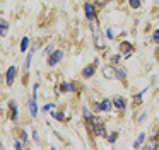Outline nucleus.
Instances as JSON below:
<instances>
[{
	"label": "nucleus",
	"instance_id": "f257e3e1",
	"mask_svg": "<svg viewBox=\"0 0 159 150\" xmlns=\"http://www.w3.org/2000/svg\"><path fill=\"white\" fill-rule=\"evenodd\" d=\"M87 121H89V128L93 130V133L96 136H104L106 135V131H104V123L101 121L99 118H89L87 119Z\"/></svg>",
	"mask_w": 159,
	"mask_h": 150
},
{
	"label": "nucleus",
	"instance_id": "f03ea898",
	"mask_svg": "<svg viewBox=\"0 0 159 150\" xmlns=\"http://www.w3.org/2000/svg\"><path fill=\"white\" fill-rule=\"evenodd\" d=\"M63 58V51L62 50H57V51H53L52 55H50V58H48V65L50 67H55L57 63H58L60 60Z\"/></svg>",
	"mask_w": 159,
	"mask_h": 150
},
{
	"label": "nucleus",
	"instance_id": "7ed1b4c3",
	"mask_svg": "<svg viewBox=\"0 0 159 150\" xmlns=\"http://www.w3.org/2000/svg\"><path fill=\"white\" fill-rule=\"evenodd\" d=\"M113 106L118 109V111H125V108H127V102H125L123 97H120V95H115V97H113Z\"/></svg>",
	"mask_w": 159,
	"mask_h": 150
},
{
	"label": "nucleus",
	"instance_id": "20e7f679",
	"mask_svg": "<svg viewBox=\"0 0 159 150\" xmlns=\"http://www.w3.org/2000/svg\"><path fill=\"white\" fill-rule=\"evenodd\" d=\"M84 12H86V17L89 20H94V17H96V10H94L93 3H86V5H84Z\"/></svg>",
	"mask_w": 159,
	"mask_h": 150
},
{
	"label": "nucleus",
	"instance_id": "39448f33",
	"mask_svg": "<svg viewBox=\"0 0 159 150\" xmlns=\"http://www.w3.org/2000/svg\"><path fill=\"white\" fill-rule=\"evenodd\" d=\"M120 50H121V53L125 55V58H128L132 55V51H134V46H132L130 43H127V41H123V43L120 44Z\"/></svg>",
	"mask_w": 159,
	"mask_h": 150
},
{
	"label": "nucleus",
	"instance_id": "423d86ee",
	"mask_svg": "<svg viewBox=\"0 0 159 150\" xmlns=\"http://www.w3.org/2000/svg\"><path fill=\"white\" fill-rule=\"evenodd\" d=\"M115 68L116 67H106V68H103V75H104V78H108V80H113V78H116V73H115Z\"/></svg>",
	"mask_w": 159,
	"mask_h": 150
},
{
	"label": "nucleus",
	"instance_id": "0eeeda50",
	"mask_svg": "<svg viewBox=\"0 0 159 150\" xmlns=\"http://www.w3.org/2000/svg\"><path fill=\"white\" fill-rule=\"evenodd\" d=\"M16 67H9V70H7V85L11 87L12 84H14V78H16Z\"/></svg>",
	"mask_w": 159,
	"mask_h": 150
},
{
	"label": "nucleus",
	"instance_id": "6e6552de",
	"mask_svg": "<svg viewBox=\"0 0 159 150\" xmlns=\"http://www.w3.org/2000/svg\"><path fill=\"white\" fill-rule=\"evenodd\" d=\"M111 106H113V102H111V99H104L103 102H101L99 106H98V109H99V111H111Z\"/></svg>",
	"mask_w": 159,
	"mask_h": 150
},
{
	"label": "nucleus",
	"instance_id": "1a4fd4ad",
	"mask_svg": "<svg viewBox=\"0 0 159 150\" xmlns=\"http://www.w3.org/2000/svg\"><path fill=\"white\" fill-rule=\"evenodd\" d=\"M94 68H96V63H93V65H87V67H86V68H84V70H82V75H84V77H86V78L93 77V75H94V72H96V70H94Z\"/></svg>",
	"mask_w": 159,
	"mask_h": 150
},
{
	"label": "nucleus",
	"instance_id": "9d476101",
	"mask_svg": "<svg viewBox=\"0 0 159 150\" xmlns=\"http://www.w3.org/2000/svg\"><path fill=\"white\" fill-rule=\"evenodd\" d=\"M29 111H31V116H33V118H36V116H38V108H36V97H33L31 101H29Z\"/></svg>",
	"mask_w": 159,
	"mask_h": 150
},
{
	"label": "nucleus",
	"instance_id": "9b49d317",
	"mask_svg": "<svg viewBox=\"0 0 159 150\" xmlns=\"http://www.w3.org/2000/svg\"><path fill=\"white\" fill-rule=\"evenodd\" d=\"M33 55H34V48H31L29 55L26 56V61H24V72H28V70H29V65H31V60H33Z\"/></svg>",
	"mask_w": 159,
	"mask_h": 150
},
{
	"label": "nucleus",
	"instance_id": "f8f14e48",
	"mask_svg": "<svg viewBox=\"0 0 159 150\" xmlns=\"http://www.w3.org/2000/svg\"><path fill=\"white\" fill-rule=\"evenodd\" d=\"M7 29H9V22L2 19V22H0V36H2V38L7 34Z\"/></svg>",
	"mask_w": 159,
	"mask_h": 150
},
{
	"label": "nucleus",
	"instance_id": "ddd939ff",
	"mask_svg": "<svg viewBox=\"0 0 159 150\" xmlns=\"http://www.w3.org/2000/svg\"><path fill=\"white\" fill-rule=\"evenodd\" d=\"M115 73H116V78H120V80H125V78H127V72L120 67L115 68Z\"/></svg>",
	"mask_w": 159,
	"mask_h": 150
},
{
	"label": "nucleus",
	"instance_id": "4468645a",
	"mask_svg": "<svg viewBox=\"0 0 159 150\" xmlns=\"http://www.w3.org/2000/svg\"><path fill=\"white\" fill-rule=\"evenodd\" d=\"M144 138H145V135H144V133H140V135H139V138L135 140V143H134V148H139V147L142 145V142H144Z\"/></svg>",
	"mask_w": 159,
	"mask_h": 150
},
{
	"label": "nucleus",
	"instance_id": "2eb2a0df",
	"mask_svg": "<svg viewBox=\"0 0 159 150\" xmlns=\"http://www.w3.org/2000/svg\"><path fill=\"white\" fill-rule=\"evenodd\" d=\"M28 46H29V38H22V41H21V51H26V50H28Z\"/></svg>",
	"mask_w": 159,
	"mask_h": 150
},
{
	"label": "nucleus",
	"instance_id": "dca6fc26",
	"mask_svg": "<svg viewBox=\"0 0 159 150\" xmlns=\"http://www.w3.org/2000/svg\"><path fill=\"white\" fill-rule=\"evenodd\" d=\"M9 106H11V109H12V119H17V111H16V104L14 102H9Z\"/></svg>",
	"mask_w": 159,
	"mask_h": 150
},
{
	"label": "nucleus",
	"instance_id": "f3484780",
	"mask_svg": "<svg viewBox=\"0 0 159 150\" xmlns=\"http://www.w3.org/2000/svg\"><path fill=\"white\" fill-rule=\"evenodd\" d=\"M128 2H130V7H132V9H139L142 0H128Z\"/></svg>",
	"mask_w": 159,
	"mask_h": 150
},
{
	"label": "nucleus",
	"instance_id": "a211bd4d",
	"mask_svg": "<svg viewBox=\"0 0 159 150\" xmlns=\"http://www.w3.org/2000/svg\"><path fill=\"white\" fill-rule=\"evenodd\" d=\"M60 89H62V92H69V90H72V85L70 84H62Z\"/></svg>",
	"mask_w": 159,
	"mask_h": 150
},
{
	"label": "nucleus",
	"instance_id": "6ab92c4d",
	"mask_svg": "<svg viewBox=\"0 0 159 150\" xmlns=\"http://www.w3.org/2000/svg\"><path fill=\"white\" fill-rule=\"evenodd\" d=\"M52 116H53V118H57V119H63V113H60V111H53Z\"/></svg>",
	"mask_w": 159,
	"mask_h": 150
},
{
	"label": "nucleus",
	"instance_id": "aec40b11",
	"mask_svg": "<svg viewBox=\"0 0 159 150\" xmlns=\"http://www.w3.org/2000/svg\"><path fill=\"white\" fill-rule=\"evenodd\" d=\"M152 41H154V43H159V29L154 31V34H152Z\"/></svg>",
	"mask_w": 159,
	"mask_h": 150
},
{
	"label": "nucleus",
	"instance_id": "412c9836",
	"mask_svg": "<svg viewBox=\"0 0 159 150\" xmlns=\"http://www.w3.org/2000/svg\"><path fill=\"white\" fill-rule=\"evenodd\" d=\"M118 61H120V55H115V56H111V63L116 65Z\"/></svg>",
	"mask_w": 159,
	"mask_h": 150
},
{
	"label": "nucleus",
	"instance_id": "4be33fe9",
	"mask_svg": "<svg viewBox=\"0 0 159 150\" xmlns=\"http://www.w3.org/2000/svg\"><path fill=\"white\" fill-rule=\"evenodd\" d=\"M52 50H53V43H50L48 46H46V50H45V55H48V53H52Z\"/></svg>",
	"mask_w": 159,
	"mask_h": 150
},
{
	"label": "nucleus",
	"instance_id": "5701e85b",
	"mask_svg": "<svg viewBox=\"0 0 159 150\" xmlns=\"http://www.w3.org/2000/svg\"><path fill=\"white\" fill-rule=\"evenodd\" d=\"M116 140V133H111V135H108V142H115Z\"/></svg>",
	"mask_w": 159,
	"mask_h": 150
},
{
	"label": "nucleus",
	"instance_id": "b1692460",
	"mask_svg": "<svg viewBox=\"0 0 159 150\" xmlns=\"http://www.w3.org/2000/svg\"><path fill=\"white\" fill-rule=\"evenodd\" d=\"M55 108V104H46V106H43V111H48V109H53Z\"/></svg>",
	"mask_w": 159,
	"mask_h": 150
},
{
	"label": "nucleus",
	"instance_id": "393cba45",
	"mask_svg": "<svg viewBox=\"0 0 159 150\" xmlns=\"http://www.w3.org/2000/svg\"><path fill=\"white\" fill-rule=\"evenodd\" d=\"M135 102H137V104H139V102H142V92L135 95Z\"/></svg>",
	"mask_w": 159,
	"mask_h": 150
},
{
	"label": "nucleus",
	"instance_id": "a878e982",
	"mask_svg": "<svg viewBox=\"0 0 159 150\" xmlns=\"http://www.w3.org/2000/svg\"><path fill=\"white\" fill-rule=\"evenodd\" d=\"M21 136H22V140H24V142H28V140H29V138H28V133H26V131H22Z\"/></svg>",
	"mask_w": 159,
	"mask_h": 150
},
{
	"label": "nucleus",
	"instance_id": "bb28decb",
	"mask_svg": "<svg viewBox=\"0 0 159 150\" xmlns=\"http://www.w3.org/2000/svg\"><path fill=\"white\" fill-rule=\"evenodd\" d=\"M16 148H22V143L21 142H16Z\"/></svg>",
	"mask_w": 159,
	"mask_h": 150
}]
</instances>
